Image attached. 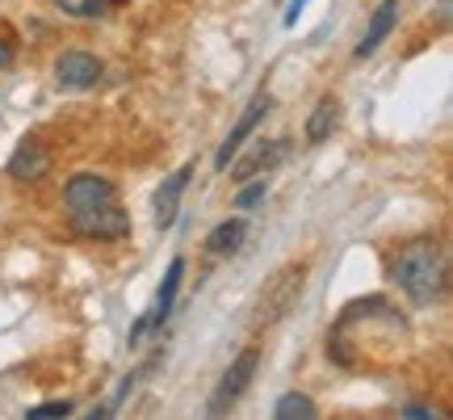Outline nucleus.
Segmentation results:
<instances>
[{
    "label": "nucleus",
    "mask_w": 453,
    "mask_h": 420,
    "mask_svg": "<svg viewBox=\"0 0 453 420\" xmlns=\"http://www.w3.org/2000/svg\"><path fill=\"white\" fill-rule=\"evenodd\" d=\"M273 416L277 420H315V416H319V408H315V400H311V395L290 391V395H281V400L273 404Z\"/></svg>",
    "instance_id": "obj_15"
},
{
    "label": "nucleus",
    "mask_w": 453,
    "mask_h": 420,
    "mask_svg": "<svg viewBox=\"0 0 453 420\" xmlns=\"http://www.w3.org/2000/svg\"><path fill=\"white\" fill-rule=\"evenodd\" d=\"M303 282H307V265H303V261L281 265V269L265 282V291H260V299H257V323L286 320L294 311V303L303 299Z\"/></svg>",
    "instance_id": "obj_2"
},
{
    "label": "nucleus",
    "mask_w": 453,
    "mask_h": 420,
    "mask_svg": "<svg viewBox=\"0 0 453 420\" xmlns=\"http://www.w3.org/2000/svg\"><path fill=\"white\" fill-rule=\"evenodd\" d=\"M257 366H260V349H257V345H248V349H243V354L223 370V378H219V387H214L206 412H211V416H226V412L243 400L248 383L257 378Z\"/></svg>",
    "instance_id": "obj_3"
},
{
    "label": "nucleus",
    "mask_w": 453,
    "mask_h": 420,
    "mask_svg": "<svg viewBox=\"0 0 453 420\" xmlns=\"http://www.w3.org/2000/svg\"><path fill=\"white\" fill-rule=\"evenodd\" d=\"M64 202L67 210H88V206H101V202H118V190L101 173H76L64 185Z\"/></svg>",
    "instance_id": "obj_7"
},
{
    "label": "nucleus",
    "mask_w": 453,
    "mask_h": 420,
    "mask_svg": "<svg viewBox=\"0 0 453 420\" xmlns=\"http://www.w3.org/2000/svg\"><path fill=\"white\" fill-rule=\"evenodd\" d=\"M269 110H273V97H269V93H257V97L248 101V110L240 113V122L231 127V135H226L223 147H219V156H214V168H226V164L240 156V152H243V139H248V135L260 127V118H265Z\"/></svg>",
    "instance_id": "obj_6"
},
{
    "label": "nucleus",
    "mask_w": 453,
    "mask_h": 420,
    "mask_svg": "<svg viewBox=\"0 0 453 420\" xmlns=\"http://www.w3.org/2000/svg\"><path fill=\"white\" fill-rule=\"evenodd\" d=\"M395 21H399V0H382V4L373 9L370 26H365V34H361V43H357V59H370L373 51H378L390 38Z\"/></svg>",
    "instance_id": "obj_9"
},
{
    "label": "nucleus",
    "mask_w": 453,
    "mask_h": 420,
    "mask_svg": "<svg viewBox=\"0 0 453 420\" xmlns=\"http://www.w3.org/2000/svg\"><path fill=\"white\" fill-rule=\"evenodd\" d=\"M403 416H411V420H428V416H437L433 408H420V404H407L403 408Z\"/></svg>",
    "instance_id": "obj_20"
},
{
    "label": "nucleus",
    "mask_w": 453,
    "mask_h": 420,
    "mask_svg": "<svg viewBox=\"0 0 453 420\" xmlns=\"http://www.w3.org/2000/svg\"><path fill=\"white\" fill-rule=\"evenodd\" d=\"M265 198V181H257V185H248V190H240L235 194V210H252Z\"/></svg>",
    "instance_id": "obj_18"
},
{
    "label": "nucleus",
    "mask_w": 453,
    "mask_h": 420,
    "mask_svg": "<svg viewBox=\"0 0 453 420\" xmlns=\"http://www.w3.org/2000/svg\"><path fill=\"white\" fill-rule=\"evenodd\" d=\"M30 420H59V416H72V400H50V404H38L26 412Z\"/></svg>",
    "instance_id": "obj_17"
},
{
    "label": "nucleus",
    "mask_w": 453,
    "mask_h": 420,
    "mask_svg": "<svg viewBox=\"0 0 453 420\" xmlns=\"http://www.w3.org/2000/svg\"><path fill=\"white\" fill-rule=\"evenodd\" d=\"M390 282L416 303L428 307L449 291V261L437 240H411L399 248V257L390 261Z\"/></svg>",
    "instance_id": "obj_1"
},
{
    "label": "nucleus",
    "mask_w": 453,
    "mask_h": 420,
    "mask_svg": "<svg viewBox=\"0 0 453 420\" xmlns=\"http://www.w3.org/2000/svg\"><path fill=\"white\" fill-rule=\"evenodd\" d=\"M72 231L84 236V240H127L130 236V214L118 202H101V206L88 210H72Z\"/></svg>",
    "instance_id": "obj_4"
},
{
    "label": "nucleus",
    "mask_w": 453,
    "mask_h": 420,
    "mask_svg": "<svg viewBox=\"0 0 453 420\" xmlns=\"http://www.w3.org/2000/svg\"><path fill=\"white\" fill-rule=\"evenodd\" d=\"M9 64H13V43L0 38V67H9Z\"/></svg>",
    "instance_id": "obj_21"
},
{
    "label": "nucleus",
    "mask_w": 453,
    "mask_h": 420,
    "mask_svg": "<svg viewBox=\"0 0 453 420\" xmlns=\"http://www.w3.org/2000/svg\"><path fill=\"white\" fill-rule=\"evenodd\" d=\"M336 118H340V101L336 97H324L307 118V144H324L327 135L336 130Z\"/></svg>",
    "instance_id": "obj_14"
},
{
    "label": "nucleus",
    "mask_w": 453,
    "mask_h": 420,
    "mask_svg": "<svg viewBox=\"0 0 453 420\" xmlns=\"http://www.w3.org/2000/svg\"><path fill=\"white\" fill-rule=\"evenodd\" d=\"M101 76H105L101 59L93 55V51H84V47H72V51H64V55L55 59V81H59V89L84 93V89H93Z\"/></svg>",
    "instance_id": "obj_5"
},
{
    "label": "nucleus",
    "mask_w": 453,
    "mask_h": 420,
    "mask_svg": "<svg viewBox=\"0 0 453 420\" xmlns=\"http://www.w3.org/2000/svg\"><path fill=\"white\" fill-rule=\"evenodd\" d=\"M50 4L67 17H81V21H93V17H101L110 9V0H50Z\"/></svg>",
    "instance_id": "obj_16"
},
{
    "label": "nucleus",
    "mask_w": 453,
    "mask_h": 420,
    "mask_svg": "<svg viewBox=\"0 0 453 420\" xmlns=\"http://www.w3.org/2000/svg\"><path fill=\"white\" fill-rule=\"evenodd\" d=\"M311 0H290V9H286V26H294L298 17H303V9H307Z\"/></svg>",
    "instance_id": "obj_19"
},
{
    "label": "nucleus",
    "mask_w": 453,
    "mask_h": 420,
    "mask_svg": "<svg viewBox=\"0 0 453 420\" xmlns=\"http://www.w3.org/2000/svg\"><path fill=\"white\" fill-rule=\"evenodd\" d=\"M180 277H185V261L173 257L168 274H164L160 294H156V311H151V323H164L168 315H173V299H177V291H180Z\"/></svg>",
    "instance_id": "obj_12"
},
{
    "label": "nucleus",
    "mask_w": 453,
    "mask_h": 420,
    "mask_svg": "<svg viewBox=\"0 0 453 420\" xmlns=\"http://www.w3.org/2000/svg\"><path fill=\"white\" fill-rule=\"evenodd\" d=\"M281 152H286V144H252V152L243 156V160L231 164V177L235 181H248V177H257V173H265V168H273L277 160H281Z\"/></svg>",
    "instance_id": "obj_11"
},
{
    "label": "nucleus",
    "mask_w": 453,
    "mask_h": 420,
    "mask_svg": "<svg viewBox=\"0 0 453 420\" xmlns=\"http://www.w3.org/2000/svg\"><path fill=\"white\" fill-rule=\"evenodd\" d=\"M243 231H248V223H243V219H223V223L206 236V253H214V257L235 253V248L243 244Z\"/></svg>",
    "instance_id": "obj_13"
},
{
    "label": "nucleus",
    "mask_w": 453,
    "mask_h": 420,
    "mask_svg": "<svg viewBox=\"0 0 453 420\" xmlns=\"http://www.w3.org/2000/svg\"><path fill=\"white\" fill-rule=\"evenodd\" d=\"M50 173V152L42 147V139H21L9 156V181H42Z\"/></svg>",
    "instance_id": "obj_8"
},
{
    "label": "nucleus",
    "mask_w": 453,
    "mask_h": 420,
    "mask_svg": "<svg viewBox=\"0 0 453 420\" xmlns=\"http://www.w3.org/2000/svg\"><path fill=\"white\" fill-rule=\"evenodd\" d=\"M189 177H194V164H180L173 177L164 181V190L156 194V227H173L177 223V210H180V194H185V185H189Z\"/></svg>",
    "instance_id": "obj_10"
}]
</instances>
